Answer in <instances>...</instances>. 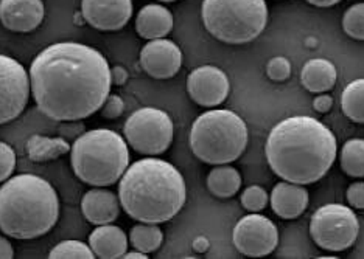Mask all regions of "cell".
Listing matches in <instances>:
<instances>
[{
    "label": "cell",
    "instance_id": "obj_8",
    "mask_svg": "<svg viewBox=\"0 0 364 259\" xmlns=\"http://www.w3.org/2000/svg\"><path fill=\"white\" fill-rule=\"evenodd\" d=\"M123 137L136 153L156 157L168 151L175 137V124L162 109L140 107L128 116Z\"/></svg>",
    "mask_w": 364,
    "mask_h": 259
},
{
    "label": "cell",
    "instance_id": "obj_10",
    "mask_svg": "<svg viewBox=\"0 0 364 259\" xmlns=\"http://www.w3.org/2000/svg\"><path fill=\"white\" fill-rule=\"evenodd\" d=\"M31 95L30 73L18 60L0 55V124H6L26 111Z\"/></svg>",
    "mask_w": 364,
    "mask_h": 259
},
{
    "label": "cell",
    "instance_id": "obj_34",
    "mask_svg": "<svg viewBox=\"0 0 364 259\" xmlns=\"http://www.w3.org/2000/svg\"><path fill=\"white\" fill-rule=\"evenodd\" d=\"M111 77H112V84L115 86H125L129 78V73L123 65H114L111 69Z\"/></svg>",
    "mask_w": 364,
    "mask_h": 259
},
{
    "label": "cell",
    "instance_id": "obj_17",
    "mask_svg": "<svg viewBox=\"0 0 364 259\" xmlns=\"http://www.w3.org/2000/svg\"><path fill=\"white\" fill-rule=\"evenodd\" d=\"M272 211L280 219L293 221L309 206V191L305 185L293 182H279L269 196Z\"/></svg>",
    "mask_w": 364,
    "mask_h": 259
},
{
    "label": "cell",
    "instance_id": "obj_40",
    "mask_svg": "<svg viewBox=\"0 0 364 259\" xmlns=\"http://www.w3.org/2000/svg\"><path fill=\"white\" fill-rule=\"evenodd\" d=\"M326 258H327V259H336L335 256H321L319 259H326Z\"/></svg>",
    "mask_w": 364,
    "mask_h": 259
},
{
    "label": "cell",
    "instance_id": "obj_16",
    "mask_svg": "<svg viewBox=\"0 0 364 259\" xmlns=\"http://www.w3.org/2000/svg\"><path fill=\"white\" fill-rule=\"evenodd\" d=\"M81 213L85 219L92 225L114 224L120 216L119 194L106 189V187H92L81 197Z\"/></svg>",
    "mask_w": 364,
    "mask_h": 259
},
{
    "label": "cell",
    "instance_id": "obj_22",
    "mask_svg": "<svg viewBox=\"0 0 364 259\" xmlns=\"http://www.w3.org/2000/svg\"><path fill=\"white\" fill-rule=\"evenodd\" d=\"M208 189L215 197L229 199L234 197L240 187H242V174L234 166L228 165H215L213 170L208 174Z\"/></svg>",
    "mask_w": 364,
    "mask_h": 259
},
{
    "label": "cell",
    "instance_id": "obj_4",
    "mask_svg": "<svg viewBox=\"0 0 364 259\" xmlns=\"http://www.w3.org/2000/svg\"><path fill=\"white\" fill-rule=\"evenodd\" d=\"M60 210L56 189L41 175H11L0 187V231L8 238L30 241L47 235Z\"/></svg>",
    "mask_w": 364,
    "mask_h": 259
},
{
    "label": "cell",
    "instance_id": "obj_30",
    "mask_svg": "<svg viewBox=\"0 0 364 259\" xmlns=\"http://www.w3.org/2000/svg\"><path fill=\"white\" fill-rule=\"evenodd\" d=\"M16 160L18 158L14 149L5 141H0V183L11 177L16 170Z\"/></svg>",
    "mask_w": 364,
    "mask_h": 259
},
{
    "label": "cell",
    "instance_id": "obj_1",
    "mask_svg": "<svg viewBox=\"0 0 364 259\" xmlns=\"http://www.w3.org/2000/svg\"><path fill=\"white\" fill-rule=\"evenodd\" d=\"M31 97L55 121H82L100 111L111 94V65L102 52L80 43H56L30 65Z\"/></svg>",
    "mask_w": 364,
    "mask_h": 259
},
{
    "label": "cell",
    "instance_id": "obj_9",
    "mask_svg": "<svg viewBox=\"0 0 364 259\" xmlns=\"http://www.w3.org/2000/svg\"><path fill=\"white\" fill-rule=\"evenodd\" d=\"M360 233V222L350 206L327 204L319 206L310 219V236L314 244L327 252L350 248Z\"/></svg>",
    "mask_w": 364,
    "mask_h": 259
},
{
    "label": "cell",
    "instance_id": "obj_15",
    "mask_svg": "<svg viewBox=\"0 0 364 259\" xmlns=\"http://www.w3.org/2000/svg\"><path fill=\"white\" fill-rule=\"evenodd\" d=\"M43 0H0V23L13 33H30L44 21Z\"/></svg>",
    "mask_w": 364,
    "mask_h": 259
},
{
    "label": "cell",
    "instance_id": "obj_2",
    "mask_svg": "<svg viewBox=\"0 0 364 259\" xmlns=\"http://www.w3.org/2000/svg\"><path fill=\"white\" fill-rule=\"evenodd\" d=\"M336 137L324 123L307 115L288 116L271 129L264 155L269 168L287 182H319L336 160Z\"/></svg>",
    "mask_w": 364,
    "mask_h": 259
},
{
    "label": "cell",
    "instance_id": "obj_7",
    "mask_svg": "<svg viewBox=\"0 0 364 259\" xmlns=\"http://www.w3.org/2000/svg\"><path fill=\"white\" fill-rule=\"evenodd\" d=\"M201 18L205 30L220 43L247 44L259 38L268 23L264 0H203Z\"/></svg>",
    "mask_w": 364,
    "mask_h": 259
},
{
    "label": "cell",
    "instance_id": "obj_20",
    "mask_svg": "<svg viewBox=\"0 0 364 259\" xmlns=\"http://www.w3.org/2000/svg\"><path fill=\"white\" fill-rule=\"evenodd\" d=\"M338 70L326 57H314L305 62L301 70V84L311 94H327L336 84Z\"/></svg>",
    "mask_w": 364,
    "mask_h": 259
},
{
    "label": "cell",
    "instance_id": "obj_21",
    "mask_svg": "<svg viewBox=\"0 0 364 259\" xmlns=\"http://www.w3.org/2000/svg\"><path fill=\"white\" fill-rule=\"evenodd\" d=\"M72 145L63 137L31 136L27 140V154L31 162L46 163L70 153Z\"/></svg>",
    "mask_w": 364,
    "mask_h": 259
},
{
    "label": "cell",
    "instance_id": "obj_38",
    "mask_svg": "<svg viewBox=\"0 0 364 259\" xmlns=\"http://www.w3.org/2000/svg\"><path fill=\"white\" fill-rule=\"evenodd\" d=\"M123 258L125 259H146L148 255L144 253V252H139V250H132V252H127L125 255H123Z\"/></svg>",
    "mask_w": 364,
    "mask_h": 259
},
{
    "label": "cell",
    "instance_id": "obj_11",
    "mask_svg": "<svg viewBox=\"0 0 364 259\" xmlns=\"http://www.w3.org/2000/svg\"><path fill=\"white\" fill-rule=\"evenodd\" d=\"M232 241L235 248L245 256H268L277 248L279 230L269 217L260 213H250L235 224Z\"/></svg>",
    "mask_w": 364,
    "mask_h": 259
},
{
    "label": "cell",
    "instance_id": "obj_33",
    "mask_svg": "<svg viewBox=\"0 0 364 259\" xmlns=\"http://www.w3.org/2000/svg\"><path fill=\"white\" fill-rule=\"evenodd\" d=\"M313 107H314V111L319 114H327V112H330V109L333 107V98L330 95L318 94V97H314V99H313Z\"/></svg>",
    "mask_w": 364,
    "mask_h": 259
},
{
    "label": "cell",
    "instance_id": "obj_24",
    "mask_svg": "<svg viewBox=\"0 0 364 259\" xmlns=\"http://www.w3.org/2000/svg\"><path fill=\"white\" fill-rule=\"evenodd\" d=\"M341 107L350 121L364 124V78L355 79L346 86L341 95Z\"/></svg>",
    "mask_w": 364,
    "mask_h": 259
},
{
    "label": "cell",
    "instance_id": "obj_13",
    "mask_svg": "<svg viewBox=\"0 0 364 259\" xmlns=\"http://www.w3.org/2000/svg\"><path fill=\"white\" fill-rule=\"evenodd\" d=\"M142 70L154 79H170L181 70L182 52L176 43L167 39L148 40L140 50Z\"/></svg>",
    "mask_w": 364,
    "mask_h": 259
},
{
    "label": "cell",
    "instance_id": "obj_25",
    "mask_svg": "<svg viewBox=\"0 0 364 259\" xmlns=\"http://www.w3.org/2000/svg\"><path fill=\"white\" fill-rule=\"evenodd\" d=\"M341 170L353 179L364 177V140L352 138L347 140L339 154Z\"/></svg>",
    "mask_w": 364,
    "mask_h": 259
},
{
    "label": "cell",
    "instance_id": "obj_3",
    "mask_svg": "<svg viewBox=\"0 0 364 259\" xmlns=\"http://www.w3.org/2000/svg\"><path fill=\"white\" fill-rule=\"evenodd\" d=\"M120 205L131 219L164 224L173 219L187 200V185L175 165L145 157L128 166L119 180Z\"/></svg>",
    "mask_w": 364,
    "mask_h": 259
},
{
    "label": "cell",
    "instance_id": "obj_27",
    "mask_svg": "<svg viewBox=\"0 0 364 259\" xmlns=\"http://www.w3.org/2000/svg\"><path fill=\"white\" fill-rule=\"evenodd\" d=\"M343 30L355 40H364V2L352 5L343 16Z\"/></svg>",
    "mask_w": 364,
    "mask_h": 259
},
{
    "label": "cell",
    "instance_id": "obj_35",
    "mask_svg": "<svg viewBox=\"0 0 364 259\" xmlns=\"http://www.w3.org/2000/svg\"><path fill=\"white\" fill-rule=\"evenodd\" d=\"M14 258V248L11 242L8 241L6 235H0V259H11Z\"/></svg>",
    "mask_w": 364,
    "mask_h": 259
},
{
    "label": "cell",
    "instance_id": "obj_37",
    "mask_svg": "<svg viewBox=\"0 0 364 259\" xmlns=\"http://www.w3.org/2000/svg\"><path fill=\"white\" fill-rule=\"evenodd\" d=\"M193 248L196 250L198 253H204L205 250L209 248V241L205 239V238H203V236L196 238V239H195V242H193Z\"/></svg>",
    "mask_w": 364,
    "mask_h": 259
},
{
    "label": "cell",
    "instance_id": "obj_5",
    "mask_svg": "<svg viewBox=\"0 0 364 259\" xmlns=\"http://www.w3.org/2000/svg\"><path fill=\"white\" fill-rule=\"evenodd\" d=\"M73 174L90 187H112L129 166V145L119 132L98 128L80 133L70 148Z\"/></svg>",
    "mask_w": 364,
    "mask_h": 259
},
{
    "label": "cell",
    "instance_id": "obj_18",
    "mask_svg": "<svg viewBox=\"0 0 364 259\" xmlns=\"http://www.w3.org/2000/svg\"><path fill=\"white\" fill-rule=\"evenodd\" d=\"M173 23L175 19L171 11L162 4H148L140 8L136 16L137 35L146 40L167 38L173 30Z\"/></svg>",
    "mask_w": 364,
    "mask_h": 259
},
{
    "label": "cell",
    "instance_id": "obj_28",
    "mask_svg": "<svg viewBox=\"0 0 364 259\" xmlns=\"http://www.w3.org/2000/svg\"><path fill=\"white\" fill-rule=\"evenodd\" d=\"M240 200H242V205L246 211L260 213L262 210H264V208L268 206L269 196L267 193V189H264L263 187L251 185L243 191Z\"/></svg>",
    "mask_w": 364,
    "mask_h": 259
},
{
    "label": "cell",
    "instance_id": "obj_23",
    "mask_svg": "<svg viewBox=\"0 0 364 259\" xmlns=\"http://www.w3.org/2000/svg\"><path fill=\"white\" fill-rule=\"evenodd\" d=\"M129 244L139 252L146 255L154 253L159 250L164 242V231L161 230L159 224H146L139 222L129 231Z\"/></svg>",
    "mask_w": 364,
    "mask_h": 259
},
{
    "label": "cell",
    "instance_id": "obj_14",
    "mask_svg": "<svg viewBox=\"0 0 364 259\" xmlns=\"http://www.w3.org/2000/svg\"><path fill=\"white\" fill-rule=\"evenodd\" d=\"M80 13L98 31H119L132 18V0H81Z\"/></svg>",
    "mask_w": 364,
    "mask_h": 259
},
{
    "label": "cell",
    "instance_id": "obj_19",
    "mask_svg": "<svg viewBox=\"0 0 364 259\" xmlns=\"http://www.w3.org/2000/svg\"><path fill=\"white\" fill-rule=\"evenodd\" d=\"M89 247L92 248L95 258H123V255L128 252V236L114 224L97 225L89 236Z\"/></svg>",
    "mask_w": 364,
    "mask_h": 259
},
{
    "label": "cell",
    "instance_id": "obj_26",
    "mask_svg": "<svg viewBox=\"0 0 364 259\" xmlns=\"http://www.w3.org/2000/svg\"><path fill=\"white\" fill-rule=\"evenodd\" d=\"M50 259H94L95 255L89 244L77 239H65L48 252Z\"/></svg>",
    "mask_w": 364,
    "mask_h": 259
},
{
    "label": "cell",
    "instance_id": "obj_12",
    "mask_svg": "<svg viewBox=\"0 0 364 259\" xmlns=\"http://www.w3.org/2000/svg\"><path fill=\"white\" fill-rule=\"evenodd\" d=\"M230 82L225 70L217 65H201L190 72L187 94L201 107H217L226 101Z\"/></svg>",
    "mask_w": 364,
    "mask_h": 259
},
{
    "label": "cell",
    "instance_id": "obj_32",
    "mask_svg": "<svg viewBox=\"0 0 364 259\" xmlns=\"http://www.w3.org/2000/svg\"><path fill=\"white\" fill-rule=\"evenodd\" d=\"M347 202L352 208L364 210V182H353L347 188Z\"/></svg>",
    "mask_w": 364,
    "mask_h": 259
},
{
    "label": "cell",
    "instance_id": "obj_36",
    "mask_svg": "<svg viewBox=\"0 0 364 259\" xmlns=\"http://www.w3.org/2000/svg\"><path fill=\"white\" fill-rule=\"evenodd\" d=\"M305 2H309L310 5L318 8H330L341 2V0H305Z\"/></svg>",
    "mask_w": 364,
    "mask_h": 259
},
{
    "label": "cell",
    "instance_id": "obj_29",
    "mask_svg": "<svg viewBox=\"0 0 364 259\" xmlns=\"http://www.w3.org/2000/svg\"><path fill=\"white\" fill-rule=\"evenodd\" d=\"M267 75L271 81L284 82L291 77V62L285 56H276L267 64Z\"/></svg>",
    "mask_w": 364,
    "mask_h": 259
},
{
    "label": "cell",
    "instance_id": "obj_31",
    "mask_svg": "<svg viewBox=\"0 0 364 259\" xmlns=\"http://www.w3.org/2000/svg\"><path fill=\"white\" fill-rule=\"evenodd\" d=\"M123 112H125V101H123V98L119 95H111V94L106 98V101L100 109V114L106 120L120 119Z\"/></svg>",
    "mask_w": 364,
    "mask_h": 259
},
{
    "label": "cell",
    "instance_id": "obj_6",
    "mask_svg": "<svg viewBox=\"0 0 364 259\" xmlns=\"http://www.w3.org/2000/svg\"><path fill=\"white\" fill-rule=\"evenodd\" d=\"M250 140L247 126L238 114L228 109H210L193 121L190 149L208 165H228L238 160Z\"/></svg>",
    "mask_w": 364,
    "mask_h": 259
},
{
    "label": "cell",
    "instance_id": "obj_39",
    "mask_svg": "<svg viewBox=\"0 0 364 259\" xmlns=\"http://www.w3.org/2000/svg\"><path fill=\"white\" fill-rule=\"evenodd\" d=\"M159 4H173V2H178V0H157Z\"/></svg>",
    "mask_w": 364,
    "mask_h": 259
}]
</instances>
